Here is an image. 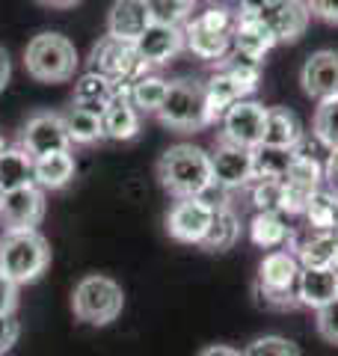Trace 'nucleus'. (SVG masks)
Segmentation results:
<instances>
[{
  "label": "nucleus",
  "instance_id": "nucleus-41",
  "mask_svg": "<svg viewBox=\"0 0 338 356\" xmlns=\"http://www.w3.org/2000/svg\"><path fill=\"white\" fill-rule=\"evenodd\" d=\"M18 288L9 276L0 270V315H13L15 306H18Z\"/></svg>",
  "mask_w": 338,
  "mask_h": 356
},
{
  "label": "nucleus",
  "instance_id": "nucleus-25",
  "mask_svg": "<svg viewBox=\"0 0 338 356\" xmlns=\"http://www.w3.org/2000/svg\"><path fill=\"white\" fill-rule=\"evenodd\" d=\"M119 89H122V86L113 83L107 74H101V72H95V69H89V72H83V74L74 81L72 104L86 107V110H98V113H101V110H104V104L119 92Z\"/></svg>",
  "mask_w": 338,
  "mask_h": 356
},
{
  "label": "nucleus",
  "instance_id": "nucleus-49",
  "mask_svg": "<svg viewBox=\"0 0 338 356\" xmlns=\"http://www.w3.org/2000/svg\"><path fill=\"white\" fill-rule=\"evenodd\" d=\"M3 193H6V191H3V187H0V199H3Z\"/></svg>",
  "mask_w": 338,
  "mask_h": 356
},
{
  "label": "nucleus",
  "instance_id": "nucleus-13",
  "mask_svg": "<svg viewBox=\"0 0 338 356\" xmlns=\"http://www.w3.org/2000/svg\"><path fill=\"white\" fill-rule=\"evenodd\" d=\"M21 149L30 158H45L54 152H72V140L60 113H33L21 131Z\"/></svg>",
  "mask_w": 338,
  "mask_h": 356
},
{
  "label": "nucleus",
  "instance_id": "nucleus-28",
  "mask_svg": "<svg viewBox=\"0 0 338 356\" xmlns=\"http://www.w3.org/2000/svg\"><path fill=\"white\" fill-rule=\"evenodd\" d=\"M63 122H65V131H69L72 146H95V143L107 140L104 137V122H101L98 110H86V107L72 104L63 113Z\"/></svg>",
  "mask_w": 338,
  "mask_h": 356
},
{
  "label": "nucleus",
  "instance_id": "nucleus-38",
  "mask_svg": "<svg viewBox=\"0 0 338 356\" xmlns=\"http://www.w3.org/2000/svg\"><path fill=\"white\" fill-rule=\"evenodd\" d=\"M154 21H169V24H184L190 13L196 9V0H149Z\"/></svg>",
  "mask_w": 338,
  "mask_h": 356
},
{
  "label": "nucleus",
  "instance_id": "nucleus-19",
  "mask_svg": "<svg viewBox=\"0 0 338 356\" xmlns=\"http://www.w3.org/2000/svg\"><path fill=\"white\" fill-rule=\"evenodd\" d=\"M276 48L273 33L258 15H234V30H232V51L241 57H250L261 63L270 51Z\"/></svg>",
  "mask_w": 338,
  "mask_h": 356
},
{
  "label": "nucleus",
  "instance_id": "nucleus-14",
  "mask_svg": "<svg viewBox=\"0 0 338 356\" xmlns=\"http://www.w3.org/2000/svg\"><path fill=\"white\" fill-rule=\"evenodd\" d=\"M45 217V191L39 184H24L6 191L0 199V226L3 232L36 229Z\"/></svg>",
  "mask_w": 338,
  "mask_h": 356
},
{
  "label": "nucleus",
  "instance_id": "nucleus-22",
  "mask_svg": "<svg viewBox=\"0 0 338 356\" xmlns=\"http://www.w3.org/2000/svg\"><path fill=\"white\" fill-rule=\"evenodd\" d=\"M306 128L303 119L291 107H267V128H264V146L276 149H300Z\"/></svg>",
  "mask_w": 338,
  "mask_h": 356
},
{
  "label": "nucleus",
  "instance_id": "nucleus-36",
  "mask_svg": "<svg viewBox=\"0 0 338 356\" xmlns=\"http://www.w3.org/2000/svg\"><path fill=\"white\" fill-rule=\"evenodd\" d=\"M243 356H303V350L285 336H258L243 348Z\"/></svg>",
  "mask_w": 338,
  "mask_h": 356
},
{
  "label": "nucleus",
  "instance_id": "nucleus-23",
  "mask_svg": "<svg viewBox=\"0 0 338 356\" xmlns=\"http://www.w3.org/2000/svg\"><path fill=\"white\" fill-rule=\"evenodd\" d=\"M77 163L72 152H54L45 158H33V181L42 191H63L65 184L74 178Z\"/></svg>",
  "mask_w": 338,
  "mask_h": 356
},
{
  "label": "nucleus",
  "instance_id": "nucleus-40",
  "mask_svg": "<svg viewBox=\"0 0 338 356\" xmlns=\"http://www.w3.org/2000/svg\"><path fill=\"white\" fill-rule=\"evenodd\" d=\"M18 336H21V324H18L15 312L13 315H0V356L15 348Z\"/></svg>",
  "mask_w": 338,
  "mask_h": 356
},
{
  "label": "nucleus",
  "instance_id": "nucleus-12",
  "mask_svg": "<svg viewBox=\"0 0 338 356\" xmlns=\"http://www.w3.org/2000/svg\"><path fill=\"white\" fill-rule=\"evenodd\" d=\"M211 172H214V187L223 191H241V187L255 181V163H252V149L234 146L229 140H217L211 152Z\"/></svg>",
  "mask_w": 338,
  "mask_h": 356
},
{
  "label": "nucleus",
  "instance_id": "nucleus-48",
  "mask_svg": "<svg viewBox=\"0 0 338 356\" xmlns=\"http://www.w3.org/2000/svg\"><path fill=\"white\" fill-rule=\"evenodd\" d=\"M6 152V143H3V137H0V154H3Z\"/></svg>",
  "mask_w": 338,
  "mask_h": 356
},
{
  "label": "nucleus",
  "instance_id": "nucleus-39",
  "mask_svg": "<svg viewBox=\"0 0 338 356\" xmlns=\"http://www.w3.org/2000/svg\"><path fill=\"white\" fill-rule=\"evenodd\" d=\"M314 330L318 336L330 344H338V297L332 303H326L323 309L314 312Z\"/></svg>",
  "mask_w": 338,
  "mask_h": 356
},
{
  "label": "nucleus",
  "instance_id": "nucleus-17",
  "mask_svg": "<svg viewBox=\"0 0 338 356\" xmlns=\"http://www.w3.org/2000/svg\"><path fill=\"white\" fill-rule=\"evenodd\" d=\"M140 57L149 65H163L172 57H178L187 42H184V24H169V21H152L143 36L134 42Z\"/></svg>",
  "mask_w": 338,
  "mask_h": 356
},
{
  "label": "nucleus",
  "instance_id": "nucleus-1",
  "mask_svg": "<svg viewBox=\"0 0 338 356\" xmlns=\"http://www.w3.org/2000/svg\"><path fill=\"white\" fill-rule=\"evenodd\" d=\"M157 181L175 199L205 196L214 191L211 152L193 146V143H175L157 161Z\"/></svg>",
  "mask_w": 338,
  "mask_h": 356
},
{
  "label": "nucleus",
  "instance_id": "nucleus-5",
  "mask_svg": "<svg viewBox=\"0 0 338 356\" xmlns=\"http://www.w3.org/2000/svg\"><path fill=\"white\" fill-rule=\"evenodd\" d=\"M300 259L291 250H270L258 264L255 294L270 309H297V280H300Z\"/></svg>",
  "mask_w": 338,
  "mask_h": 356
},
{
  "label": "nucleus",
  "instance_id": "nucleus-46",
  "mask_svg": "<svg viewBox=\"0 0 338 356\" xmlns=\"http://www.w3.org/2000/svg\"><path fill=\"white\" fill-rule=\"evenodd\" d=\"M267 0H238V13L241 15H258L264 9Z\"/></svg>",
  "mask_w": 338,
  "mask_h": 356
},
{
  "label": "nucleus",
  "instance_id": "nucleus-8",
  "mask_svg": "<svg viewBox=\"0 0 338 356\" xmlns=\"http://www.w3.org/2000/svg\"><path fill=\"white\" fill-rule=\"evenodd\" d=\"M89 69L107 74L116 86H131L137 77H143L149 72V63L140 57V51L134 42L104 36V39L95 42L92 51H89Z\"/></svg>",
  "mask_w": 338,
  "mask_h": 356
},
{
  "label": "nucleus",
  "instance_id": "nucleus-4",
  "mask_svg": "<svg viewBox=\"0 0 338 356\" xmlns=\"http://www.w3.org/2000/svg\"><path fill=\"white\" fill-rule=\"evenodd\" d=\"M122 309H125V291L116 280L104 273H89L74 285L72 294V312L77 321L89 327H107L113 324Z\"/></svg>",
  "mask_w": 338,
  "mask_h": 356
},
{
  "label": "nucleus",
  "instance_id": "nucleus-29",
  "mask_svg": "<svg viewBox=\"0 0 338 356\" xmlns=\"http://www.w3.org/2000/svg\"><path fill=\"white\" fill-rule=\"evenodd\" d=\"M294 255L300 259V267H335L338 232H312V238L303 241Z\"/></svg>",
  "mask_w": 338,
  "mask_h": 356
},
{
  "label": "nucleus",
  "instance_id": "nucleus-31",
  "mask_svg": "<svg viewBox=\"0 0 338 356\" xmlns=\"http://www.w3.org/2000/svg\"><path fill=\"white\" fill-rule=\"evenodd\" d=\"M24 184H36L33 181V158L21 146L6 149L0 154V187L3 191H15V187H24Z\"/></svg>",
  "mask_w": 338,
  "mask_h": 356
},
{
  "label": "nucleus",
  "instance_id": "nucleus-35",
  "mask_svg": "<svg viewBox=\"0 0 338 356\" xmlns=\"http://www.w3.org/2000/svg\"><path fill=\"white\" fill-rule=\"evenodd\" d=\"M312 134L323 149H338V98L321 102L312 119Z\"/></svg>",
  "mask_w": 338,
  "mask_h": 356
},
{
  "label": "nucleus",
  "instance_id": "nucleus-21",
  "mask_svg": "<svg viewBox=\"0 0 338 356\" xmlns=\"http://www.w3.org/2000/svg\"><path fill=\"white\" fill-rule=\"evenodd\" d=\"M338 297V270L335 267H303L297 280V300L306 309H323Z\"/></svg>",
  "mask_w": 338,
  "mask_h": 356
},
{
  "label": "nucleus",
  "instance_id": "nucleus-11",
  "mask_svg": "<svg viewBox=\"0 0 338 356\" xmlns=\"http://www.w3.org/2000/svg\"><path fill=\"white\" fill-rule=\"evenodd\" d=\"M214 220V202L205 196L175 199V205L166 214V235L178 243H202Z\"/></svg>",
  "mask_w": 338,
  "mask_h": 356
},
{
  "label": "nucleus",
  "instance_id": "nucleus-42",
  "mask_svg": "<svg viewBox=\"0 0 338 356\" xmlns=\"http://www.w3.org/2000/svg\"><path fill=\"white\" fill-rule=\"evenodd\" d=\"M309 13L326 24H338V0H306Z\"/></svg>",
  "mask_w": 338,
  "mask_h": 356
},
{
  "label": "nucleus",
  "instance_id": "nucleus-30",
  "mask_svg": "<svg viewBox=\"0 0 338 356\" xmlns=\"http://www.w3.org/2000/svg\"><path fill=\"white\" fill-rule=\"evenodd\" d=\"M303 217L309 220L312 232H338V193H332L330 187L314 191Z\"/></svg>",
  "mask_w": 338,
  "mask_h": 356
},
{
  "label": "nucleus",
  "instance_id": "nucleus-2",
  "mask_svg": "<svg viewBox=\"0 0 338 356\" xmlns=\"http://www.w3.org/2000/svg\"><path fill=\"white\" fill-rule=\"evenodd\" d=\"M51 247L39 229L3 232L0 238V270H3L15 285H30L48 270Z\"/></svg>",
  "mask_w": 338,
  "mask_h": 356
},
{
  "label": "nucleus",
  "instance_id": "nucleus-44",
  "mask_svg": "<svg viewBox=\"0 0 338 356\" xmlns=\"http://www.w3.org/2000/svg\"><path fill=\"white\" fill-rule=\"evenodd\" d=\"M196 356H243V350L232 348V344H208V348H202Z\"/></svg>",
  "mask_w": 338,
  "mask_h": 356
},
{
  "label": "nucleus",
  "instance_id": "nucleus-43",
  "mask_svg": "<svg viewBox=\"0 0 338 356\" xmlns=\"http://www.w3.org/2000/svg\"><path fill=\"white\" fill-rule=\"evenodd\" d=\"M323 187H330L332 193H338V149H332L323 163Z\"/></svg>",
  "mask_w": 338,
  "mask_h": 356
},
{
  "label": "nucleus",
  "instance_id": "nucleus-50",
  "mask_svg": "<svg viewBox=\"0 0 338 356\" xmlns=\"http://www.w3.org/2000/svg\"><path fill=\"white\" fill-rule=\"evenodd\" d=\"M335 270H338V255H335Z\"/></svg>",
  "mask_w": 338,
  "mask_h": 356
},
{
  "label": "nucleus",
  "instance_id": "nucleus-10",
  "mask_svg": "<svg viewBox=\"0 0 338 356\" xmlns=\"http://www.w3.org/2000/svg\"><path fill=\"white\" fill-rule=\"evenodd\" d=\"M220 140H229L234 146L243 149H258L264 143V128H267V107L255 98H241L238 104L225 110L220 119Z\"/></svg>",
  "mask_w": 338,
  "mask_h": 356
},
{
  "label": "nucleus",
  "instance_id": "nucleus-51",
  "mask_svg": "<svg viewBox=\"0 0 338 356\" xmlns=\"http://www.w3.org/2000/svg\"><path fill=\"white\" fill-rule=\"evenodd\" d=\"M223 3H225V0H223Z\"/></svg>",
  "mask_w": 338,
  "mask_h": 356
},
{
  "label": "nucleus",
  "instance_id": "nucleus-18",
  "mask_svg": "<svg viewBox=\"0 0 338 356\" xmlns=\"http://www.w3.org/2000/svg\"><path fill=\"white\" fill-rule=\"evenodd\" d=\"M154 21L149 0H116L107 15V36L122 42H137Z\"/></svg>",
  "mask_w": 338,
  "mask_h": 356
},
{
  "label": "nucleus",
  "instance_id": "nucleus-24",
  "mask_svg": "<svg viewBox=\"0 0 338 356\" xmlns=\"http://www.w3.org/2000/svg\"><path fill=\"white\" fill-rule=\"evenodd\" d=\"M250 241L258 250H288L291 241V226L285 214H276V211H258L250 220Z\"/></svg>",
  "mask_w": 338,
  "mask_h": 356
},
{
  "label": "nucleus",
  "instance_id": "nucleus-27",
  "mask_svg": "<svg viewBox=\"0 0 338 356\" xmlns=\"http://www.w3.org/2000/svg\"><path fill=\"white\" fill-rule=\"evenodd\" d=\"M241 98H243L241 86L234 83L229 74H225L223 69L214 72L208 81H205V113H208V125L220 122L225 116V110H229L232 104H238Z\"/></svg>",
  "mask_w": 338,
  "mask_h": 356
},
{
  "label": "nucleus",
  "instance_id": "nucleus-7",
  "mask_svg": "<svg viewBox=\"0 0 338 356\" xmlns=\"http://www.w3.org/2000/svg\"><path fill=\"white\" fill-rule=\"evenodd\" d=\"M172 131H199L208 125V113H205V83L199 81H172L169 92L163 98L161 110L154 113Z\"/></svg>",
  "mask_w": 338,
  "mask_h": 356
},
{
  "label": "nucleus",
  "instance_id": "nucleus-33",
  "mask_svg": "<svg viewBox=\"0 0 338 356\" xmlns=\"http://www.w3.org/2000/svg\"><path fill=\"white\" fill-rule=\"evenodd\" d=\"M217 69H223L234 83L241 86L243 98H250L255 89H258V83H261V63L250 60V57H241V54H232V57L220 60Z\"/></svg>",
  "mask_w": 338,
  "mask_h": 356
},
{
  "label": "nucleus",
  "instance_id": "nucleus-3",
  "mask_svg": "<svg viewBox=\"0 0 338 356\" xmlns=\"http://www.w3.org/2000/svg\"><path fill=\"white\" fill-rule=\"evenodd\" d=\"M77 48L60 33H39L24 48V69L39 83H65L77 72Z\"/></svg>",
  "mask_w": 338,
  "mask_h": 356
},
{
  "label": "nucleus",
  "instance_id": "nucleus-37",
  "mask_svg": "<svg viewBox=\"0 0 338 356\" xmlns=\"http://www.w3.org/2000/svg\"><path fill=\"white\" fill-rule=\"evenodd\" d=\"M252 202L258 211H276V214H282V181L279 178H255Z\"/></svg>",
  "mask_w": 338,
  "mask_h": 356
},
{
  "label": "nucleus",
  "instance_id": "nucleus-15",
  "mask_svg": "<svg viewBox=\"0 0 338 356\" xmlns=\"http://www.w3.org/2000/svg\"><path fill=\"white\" fill-rule=\"evenodd\" d=\"M300 83H303V92L314 98L318 104L338 98V51L323 48L309 54L300 69Z\"/></svg>",
  "mask_w": 338,
  "mask_h": 356
},
{
  "label": "nucleus",
  "instance_id": "nucleus-20",
  "mask_svg": "<svg viewBox=\"0 0 338 356\" xmlns=\"http://www.w3.org/2000/svg\"><path fill=\"white\" fill-rule=\"evenodd\" d=\"M140 110L134 107L131 95H128V86H122L116 95L110 98L101 110V122H104V137L107 140H116V143H128L140 134Z\"/></svg>",
  "mask_w": 338,
  "mask_h": 356
},
{
  "label": "nucleus",
  "instance_id": "nucleus-47",
  "mask_svg": "<svg viewBox=\"0 0 338 356\" xmlns=\"http://www.w3.org/2000/svg\"><path fill=\"white\" fill-rule=\"evenodd\" d=\"M39 3L51 6V9H72V6H77V3H83V0H39Z\"/></svg>",
  "mask_w": 338,
  "mask_h": 356
},
{
  "label": "nucleus",
  "instance_id": "nucleus-16",
  "mask_svg": "<svg viewBox=\"0 0 338 356\" xmlns=\"http://www.w3.org/2000/svg\"><path fill=\"white\" fill-rule=\"evenodd\" d=\"M258 18L267 24V30L273 33V39L279 44V42H297L306 33L312 13L306 0H267Z\"/></svg>",
  "mask_w": 338,
  "mask_h": 356
},
{
  "label": "nucleus",
  "instance_id": "nucleus-26",
  "mask_svg": "<svg viewBox=\"0 0 338 356\" xmlns=\"http://www.w3.org/2000/svg\"><path fill=\"white\" fill-rule=\"evenodd\" d=\"M241 241V217L229 205H214V220L199 247L208 252H229Z\"/></svg>",
  "mask_w": 338,
  "mask_h": 356
},
{
  "label": "nucleus",
  "instance_id": "nucleus-45",
  "mask_svg": "<svg viewBox=\"0 0 338 356\" xmlns=\"http://www.w3.org/2000/svg\"><path fill=\"white\" fill-rule=\"evenodd\" d=\"M9 77H13V60H9L6 48H0V92H3V89H6Z\"/></svg>",
  "mask_w": 338,
  "mask_h": 356
},
{
  "label": "nucleus",
  "instance_id": "nucleus-34",
  "mask_svg": "<svg viewBox=\"0 0 338 356\" xmlns=\"http://www.w3.org/2000/svg\"><path fill=\"white\" fill-rule=\"evenodd\" d=\"M297 152V149H294ZM291 149H276V146H258L252 149V163H255V178H282L288 163L294 161Z\"/></svg>",
  "mask_w": 338,
  "mask_h": 356
},
{
  "label": "nucleus",
  "instance_id": "nucleus-9",
  "mask_svg": "<svg viewBox=\"0 0 338 356\" xmlns=\"http://www.w3.org/2000/svg\"><path fill=\"white\" fill-rule=\"evenodd\" d=\"M279 181H282V214L297 217L306 211L314 191L323 187V166L314 154H306V152L297 149L294 161L288 163V170Z\"/></svg>",
  "mask_w": 338,
  "mask_h": 356
},
{
  "label": "nucleus",
  "instance_id": "nucleus-6",
  "mask_svg": "<svg viewBox=\"0 0 338 356\" xmlns=\"http://www.w3.org/2000/svg\"><path fill=\"white\" fill-rule=\"evenodd\" d=\"M232 30H234V15L223 6H211L184 24L187 51L196 54L199 60L220 63L232 51Z\"/></svg>",
  "mask_w": 338,
  "mask_h": 356
},
{
  "label": "nucleus",
  "instance_id": "nucleus-32",
  "mask_svg": "<svg viewBox=\"0 0 338 356\" xmlns=\"http://www.w3.org/2000/svg\"><path fill=\"white\" fill-rule=\"evenodd\" d=\"M166 92H169V81H163L161 74H149V72L128 86V95L140 113H157Z\"/></svg>",
  "mask_w": 338,
  "mask_h": 356
}]
</instances>
